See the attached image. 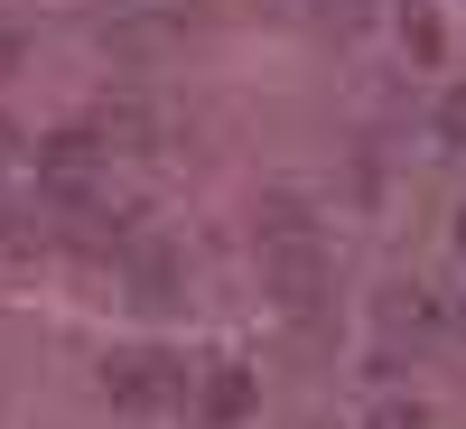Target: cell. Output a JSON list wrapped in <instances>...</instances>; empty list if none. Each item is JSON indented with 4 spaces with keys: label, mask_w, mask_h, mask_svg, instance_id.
I'll return each mask as SVG.
<instances>
[{
    "label": "cell",
    "mask_w": 466,
    "mask_h": 429,
    "mask_svg": "<svg viewBox=\"0 0 466 429\" xmlns=\"http://www.w3.org/2000/svg\"><path fill=\"white\" fill-rule=\"evenodd\" d=\"M252 233H261V290H270V308L308 327L327 308V290H336V261L318 243V224H308V206L299 197H261L252 206Z\"/></svg>",
    "instance_id": "cell-1"
},
{
    "label": "cell",
    "mask_w": 466,
    "mask_h": 429,
    "mask_svg": "<svg viewBox=\"0 0 466 429\" xmlns=\"http://www.w3.org/2000/svg\"><path fill=\"white\" fill-rule=\"evenodd\" d=\"M103 393L122 411H177L187 402V364L159 345H131V355H103Z\"/></svg>",
    "instance_id": "cell-2"
},
{
    "label": "cell",
    "mask_w": 466,
    "mask_h": 429,
    "mask_svg": "<svg viewBox=\"0 0 466 429\" xmlns=\"http://www.w3.org/2000/svg\"><path fill=\"white\" fill-rule=\"evenodd\" d=\"M439 140H448V149H466V85H457V94H439Z\"/></svg>",
    "instance_id": "cell-7"
},
{
    "label": "cell",
    "mask_w": 466,
    "mask_h": 429,
    "mask_svg": "<svg viewBox=\"0 0 466 429\" xmlns=\"http://www.w3.org/2000/svg\"><path fill=\"white\" fill-rule=\"evenodd\" d=\"M122 281H131V308H149V318H168V308L187 299V261L177 243H159V233H140L131 261H122Z\"/></svg>",
    "instance_id": "cell-3"
},
{
    "label": "cell",
    "mask_w": 466,
    "mask_h": 429,
    "mask_svg": "<svg viewBox=\"0 0 466 429\" xmlns=\"http://www.w3.org/2000/svg\"><path fill=\"white\" fill-rule=\"evenodd\" d=\"M401 47H410L420 66H439V47H448V28H439V10H430V0H401Z\"/></svg>",
    "instance_id": "cell-5"
},
{
    "label": "cell",
    "mask_w": 466,
    "mask_h": 429,
    "mask_svg": "<svg viewBox=\"0 0 466 429\" xmlns=\"http://www.w3.org/2000/svg\"><path fill=\"white\" fill-rule=\"evenodd\" d=\"M457 252H466V215H457Z\"/></svg>",
    "instance_id": "cell-9"
},
{
    "label": "cell",
    "mask_w": 466,
    "mask_h": 429,
    "mask_svg": "<svg viewBox=\"0 0 466 429\" xmlns=\"http://www.w3.org/2000/svg\"><path fill=\"white\" fill-rule=\"evenodd\" d=\"M364 429H430V411H420V402H401V393H382V402L364 411Z\"/></svg>",
    "instance_id": "cell-6"
},
{
    "label": "cell",
    "mask_w": 466,
    "mask_h": 429,
    "mask_svg": "<svg viewBox=\"0 0 466 429\" xmlns=\"http://www.w3.org/2000/svg\"><path fill=\"white\" fill-rule=\"evenodd\" d=\"M252 402H261L252 364H215V373L197 383V420H206V429H243V420H252Z\"/></svg>",
    "instance_id": "cell-4"
},
{
    "label": "cell",
    "mask_w": 466,
    "mask_h": 429,
    "mask_svg": "<svg viewBox=\"0 0 466 429\" xmlns=\"http://www.w3.org/2000/svg\"><path fill=\"white\" fill-rule=\"evenodd\" d=\"M0 169H19V131L10 122H0Z\"/></svg>",
    "instance_id": "cell-8"
}]
</instances>
